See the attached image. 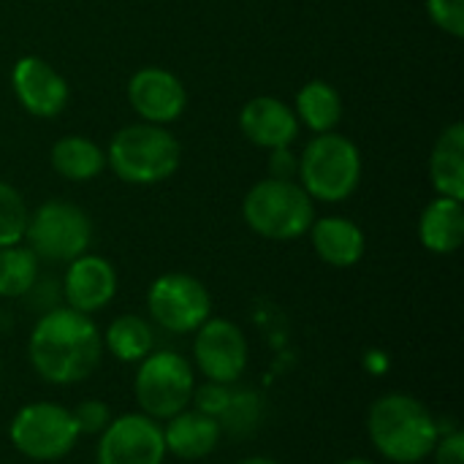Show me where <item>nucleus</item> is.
I'll list each match as a JSON object with an SVG mask.
<instances>
[{"label":"nucleus","mask_w":464,"mask_h":464,"mask_svg":"<svg viewBox=\"0 0 464 464\" xmlns=\"http://www.w3.org/2000/svg\"><path fill=\"white\" fill-rule=\"evenodd\" d=\"M196 389V372L190 362L177 351H152L139 362L133 394L144 416L169 421L171 416L190 408Z\"/></svg>","instance_id":"nucleus-6"},{"label":"nucleus","mask_w":464,"mask_h":464,"mask_svg":"<svg viewBox=\"0 0 464 464\" xmlns=\"http://www.w3.org/2000/svg\"><path fill=\"white\" fill-rule=\"evenodd\" d=\"M38 283V258L30 247H0V296L22 299Z\"/></svg>","instance_id":"nucleus-23"},{"label":"nucleus","mask_w":464,"mask_h":464,"mask_svg":"<svg viewBox=\"0 0 464 464\" xmlns=\"http://www.w3.org/2000/svg\"><path fill=\"white\" fill-rule=\"evenodd\" d=\"M19 103L35 117H57L68 103L65 79L41 57H22L11 73Z\"/></svg>","instance_id":"nucleus-14"},{"label":"nucleus","mask_w":464,"mask_h":464,"mask_svg":"<svg viewBox=\"0 0 464 464\" xmlns=\"http://www.w3.org/2000/svg\"><path fill=\"white\" fill-rule=\"evenodd\" d=\"M71 413H73L79 435H101L109 427V421H111V411L101 400H84Z\"/></svg>","instance_id":"nucleus-26"},{"label":"nucleus","mask_w":464,"mask_h":464,"mask_svg":"<svg viewBox=\"0 0 464 464\" xmlns=\"http://www.w3.org/2000/svg\"><path fill=\"white\" fill-rule=\"evenodd\" d=\"M296 114L299 120L315 130V133H329L337 128L340 117H343V101H340V92L329 84V82H321V79H313L307 82L299 95H296Z\"/></svg>","instance_id":"nucleus-22"},{"label":"nucleus","mask_w":464,"mask_h":464,"mask_svg":"<svg viewBox=\"0 0 464 464\" xmlns=\"http://www.w3.org/2000/svg\"><path fill=\"white\" fill-rule=\"evenodd\" d=\"M193 334H196L193 362L207 381L226 383V386L242 381L247 370L250 348H247V337L237 324L226 318H207Z\"/></svg>","instance_id":"nucleus-10"},{"label":"nucleus","mask_w":464,"mask_h":464,"mask_svg":"<svg viewBox=\"0 0 464 464\" xmlns=\"http://www.w3.org/2000/svg\"><path fill=\"white\" fill-rule=\"evenodd\" d=\"M435 464H464V435L462 430L440 432L435 449H432Z\"/></svg>","instance_id":"nucleus-29"},{"label":"nucleus","mask_w":464,"mask_h":464,"mask_svg":"<svg viewBox=\"0 0 464 464\" xmlns=\"http://www.w3.org/2000/svg\"><path fill=\"white\" fill-rule=\"evenodd\" d=\"M421 245L430 253L449 256L459 250L464 242V207L459 198L438 196L421 215L419 223Z\"/></svg>","instance_id":"nucleus-18"},{"label":"nucleus","mask_w":464,"mask_h":464,"mask_svg":"<svg viewBox=\"0 0 464 464\" xmlns=\"http://www.w3.org/2000/svg\"><path fill=\"white\" fill-rule=\"evenodd\" d=\"M128 101L136 109V114H141L147 122L163 125V122L177 120L185 111L188 92L171 71L150 65L130 76Z\"/></svg>","instance_id":"nucleus-12"},{"label":"nucleus","mask_w":464,"mask_h":464,"mask_svg":"<svg viewBox=\"0 0 464 464\" xmlns=\"http://www.w3.org/2000/svg\"><path fill=\"white\" fill-rule=\"evenodd\" d=\"M117 294V272L101 256H79L68 264L63 277V299L65 307L92 315L103 310Z\"/></svg>","instance_id":"nucleus-13"},{"label":"nucleus","mask_w":464,"mask_h":464,"mask_svg":"<svg viewBox=\"0 0 464 464\" xmlns=\"http://www.w3.org/2000/svg\"><path fill=\"white\" fill-rule=\"evenodd\" d=\"M30 212L24 198L8 182H0V247L19 245L24 239Z\"/></svg>","instance_id":"nucleus-24"},{"label":"nucleus","mask_w":464,"mask_h":464,"mask_svg":"<svg viewBox=\"0 0 464 464\" xmlns=\"http://www.w3.org/2000/svg\"><path fill=\"white\" fill-rule=\"evenodd\" d=\"M27 356L38 378L46 383L73 386L98 370L103 334L90 315L71 307H52L30 332Z\"/></svg>","instance_id":"nucleus-1"},{"label":"nucleus","mask_w":464,"mask_h":464,"mask_svg":"<svg viewBox=\"0 0 464 464\" xmlns=\"http://www.w3.org/2000/svg\"><path fill=\"white\" fill-rule=\"evenodd\" d=\"M179 141L152 122H139L117 130L106 152V163L122 182L130 185L163 182L179 169Z\"/></svg>","instance_id":"nucleus-3"},{"label":"nucleus","mask_w":464,"mask_h":464,"mask_svg":"<svg viewBox=\"0 0 464 464\" xmlns=\"http://www.w3.org/2000/svg\"><path fill=\"white\" fill-rule=\"evenodd\" d=\"M427 11L440 30L464 35V0H427Z\"/></svg>","instance_id":"nucleus-28"},{"label":"nucleus","mask_w":464,"mask_h":464,"mask_svg":"<svg viewBox=\"0 0 464 464\" xmlns=\"http://www.w3.org/2000/svg\"><path fill=\"white\" fill-rule=\"evenodd\" d=\"M340 464H375L372 459H364V457H351V459H345V462Z\"/></svg>","instance_id":"nucleus-32"},{"label":"nucleus","mask_w":464,"mask_h":464,"mask_svg":"<svg viewBox=\"0 0 464 464\" xmlns=\"http://www.w3.org/2000/svg\"><path fill=\"white\" fill-rule=\"evenodd\" d=\"M220 440H223L220 421L196 408H185L182 413L171 416L163 424L166 454H174L177 459H185V462H196V459L215 454Z\"/></svg>","instance_id":"nucleus-16"},{"label":"nucleus","mask_w":464,"mask_h":464,"mask_svg":"<svg viewBox=\"0 0 464 464\" xmlns=\"http://www.w3.org/2000/svg\"><path fill=\"white\" fill-rule=\"evenodd\" d=\"M52 166L65 179L87 182L106 169V152L84 136H65L52 147Z\"/></svg>","instance_id":"nucleus-20"},{"label":"nucleus","mask_w":464,"mask_h":464,"mask_svg":"<svg viewBox=\"0 0 464 464\" xmlns=\"http://www.w3.org/2000/svg\"><path fill=\"white\" fill-rule=\"evenodd\" d=\"M11 446L33 462H54L73 451L79 430L73 413L63 405L33 402L16 411L8 424Z\"/></svg>","instance_id":"nucleus-8"},{"label":"nucleus","mask_w":464,"mask_h":464,"mask_svg":"<svg viewBox=\"0 0 464 464\" xmlns=\"http://www.w3.org/2000/svg\"><path fill=\"white\" fill-rule=\"evenodd\" d=\"M147 310L160 329L171 334H193L207 318H212V299L198 277L169 272L150 285Z\"/></svg>","instance_id":"nucleus-9"},{"label":"nucleus","mask_w":464,"mask_h":464,"mask_svg":"<svg viewBox=\"0 0 464 464\" xmlns=\"http://www.w3.org/2000/svg\"><path fill=\"white\" fill-rule=\"evenodd\" d=\"M299 169V160L288 152V147H280V150H272V158H269V171L275 179H291V174Z\"/></svg>","instance_id":"nucleus-30"},{"label":"nucleus","mask_w":464,"mask_h":464,"mask_svg":"<svg viewBox=\"0 0 464 464\" xmlns=\"http://www.w3.org/2000/svg\"><path fill=\"white\" fill-rule=\"evenodd\" d=\"M237 464H280L275 462V459H269V457H247V459H242V462Z\"/></svg>","instance_id":"nucleus-31"},{"label":"nucleus","mask_w":464,"mask_h":464,"mask_svg":"<svg viewBox=\"0 0 464 464\" xmlns=\"http://www.w3.org/2000/svg\"><path fill=\"white\" fill-rule=\"evenodd\" d=\"M239 128L256 147H264V150L288 147L299 136V120L291 111V106L269 95H261L245 103L239 114Z\"/></svg>","instance_id":"nucleus-15"},{"label":"nucleus","mask_w":464,"mask_h":464,"mask_svg":"<svg viewBox=\"0 0 464 464\" xmlns=\"http://www.w3.org/2000/svg\"><path fill=\"white\" fill-rule=\"evenodd\" d=\"M24 239L35 258L71 264L73 258L87 253L92 223L87 212L71 201H46L30 215Z\"/></svg>","instance_id":"nucleus-7"},{"label":"nucleus","mask_w":464,"mask_h":464,"mask_svg":"<svg viewBox=\"0 0 464 464\" xmlns=\"http://www.w3.org/2000/svg\"><path fill=\"white\" fill-rule=\"evenodd\" d=\"M242 215L258 237L288 242L310 231L315 220V204L302 185L269 177L250 188L242 204Z\"/></svg>","instance_id":"nucleus-4"},{"label":"nucleus","mask_w":464,"mask_h":464,"mask_svg":"<svg viewBox=\"0 0 464 464\" xmlns=\"http://www.w3.org/2000/svg\"><path fill=\"white\" fill-rule=\"evenodd\" d=\"M228 400H231V386L207 381L204 386H196V389H193L190 405H193L196 411L212 416V419H220L223 411H226V405H228Z\"/></svg>","instance_id":"nucleus-27"},{"label":"nucleus","mask_w":464,"mask_h":464,"mask_svg":"<svg viewBox=\"0 0 464 464\" xmlns=\"http://www.w3.org/2000/svg\"><path fill=\"white\" fill-rule=\"evenodd\" d=\"M223 432L231 435H247L258 427L261 421V400L256 392H234L231 389V400L223 411V416L218 419Z\"/></svg>","instance_id":"nucleus-25"},{"label":"nucleus","mask_w":464,"mask_h":464,"mask_svg":"<svg viewBox=\"0 0 464 464\" xmlns=\"http://www.w3.org/2000/svg\"><path fill=\"white\" fill-rule=\"evenodd\" d=\"M310 234H313V247H315L318 258L329 266H337V269L356 266L364 256V247H367L364 231L348 218L313 220Z\"/></svg>","instance_id":"nucleus-17"},{"label":"nucleus","mask_w":464,"mask_h":464,"mask_svg":"<svg viewBox=\"0 0 464 464\" xmlns=\"http://www.w3.org/2000/svg\"><path fill=\"white\" fill-rule=\"evenodd\" d=\"M98 464H163V424L144 413H125L109 421L98 435Z\"/></svg>","instance_id":"nucleus-11"},{"label":"nucleus","mask_w":464,"mask_h":464,"mask_svg":"<svg viewBox=\"0 0 464 464\" xmlns=\"http://www.w3.org/2000/svg\"><path fill=\"white\" fill-rule=\"evenodd\" d=\"M103 348L125 364H139L155 351V332L144 318L128 313L109 324L103 334Z\"/></svg>","instance_id":"nucleus-21"},{"label":"nucleus","mask_w":464,"mask_h":464,"mask_svg":"<svg viewBox=\"0 0 464 464\" xmlns=\"http://www.w3.org/2000/svg\"><path fill=\"white\" fill-rule=\"evenodd\" d=\"M299 177L315 201H345L362 179V152L340 133H318L299 158Z\"/></svg>","instance_id":"nucleus-5"},{"label":"nucleus","mask_w":464,"mask_h":464,"mask_svg":"<svg viewBox=\"0 0 464 464\" xmlns=\"http://www.w3.org/2000/svg\"><path fill=\"white\" fill-rule=\"evenodd\" d=\"M367 435L375 451L394 464H421L432 457L440 424L432 411L411 394H383L367 416Z\"/></svg>","instance_id":"nucleus-2"},{"label":"nucleus","mask_w":464,"mask_h":464,"mask_svg":"<svg viewBox=\"0 0 464 464\" xmlns=\"http://www.w3.org/2000/svg\"><path fill=\"white\" fill-rule=\"evenodd\" d=\"M430 177L440 196L449 198H464V125L454 122L449 125L432 150L430 158Z\"/></svg>","instance_id":"nucleus-19"}]
</instances>
